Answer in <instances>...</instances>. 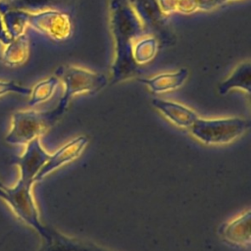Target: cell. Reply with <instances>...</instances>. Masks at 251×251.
I'll use <instances>...</instances> for the list:
<instances>
[{
	"label": "cell",
	"instance_id": "ac0fdd59",
	"mask_svg": "<svg viewBox=\"0 0 251 251\" xmlns=\"http://www.w3.org/2000/svg\"><path fill=\"white\" fill-rule=\"evenodd\" d=\"M59 83L60 79L57 75H51L37 82L30 90L28 105L33 107L49 100L53 96Z\"/></svg>",
	"mask_w": 251,
	"mask_h": 251
},
{
	"label": "cell",
	"instance_id": "6da1fadb",
	"mask_svg": "<svg viewBox=\"0 0 251 251\" xmlns=\"http://www.w3.org/2000/svg\"><path fill=\"white\" fill-rule=\"evenodd\" d=\"M49 156L50 154L42 147L39 137L28 142L25 152L13 161L20 169V178L14 186H5L6 197L4 199L15 215L34 228L44 239L49 235V228L40 222L31 187L35 182V176Z\"/></svg>",
	"mask_w": 251,
	"mask_h": 251
},
{
	"label": "cell",
	"instance_id": "3957f363",
	"mask_svg": "<svg viewBox=\"0 0 251 251\" xmlns=\"http://www.w3.org/2000/svg\"><path fill=\"white\" fill-rule=\"evenodd\" d=\"M64 84V95L55 108L62 116L68 108L70 100L77 94H94L103 89L109 82L101 73L93 72L78 66L67 65L57 69L56 75Z\"/></svg>",
	"mask_w": 251,
	"mask_h": 251
},
{
	"label": "cell",
	"instance_id": "44dd1931",
	"mask_svg": "<svg viewBox=\"0 0 251 251\" xmlns=\"http://www.w3.org/2000/svg\"><path fill=\"white\" fill-rule=\"evenodd\" d=\"M177 1L178 0H158L159 6L162 10V12L169 16L177 10Z\"/></svg>",
	"mask_w": 251,
	"mask_h": 251
},
{
	"label": "cell",
	"instance_id": "603a6c76",
	"mask_svg": "<svg viewBox=\"0 0 251 251\" xmlns=\"http://www.w3.org/2000/svg\"><path fill=\"white\" fill-rule=\"evenodd\" d=\"M6 197V192H5V185L3 183H0V199L4 201Z\"/></svg>",
	"mask_w": 251,
	"mask_h": 251
},
{
	"label": "cell",
	"instance_id": "e0dca14e",
	"mask_svg": "<svg viewBox=\"0 0 251 251\" xmlns=\"http://www.w3.org/2000/svg\"><path fill=\"white\" fill-rule=\"evenodd\" d=\"M1 15L5 29L11 39L25 33V29L28 26V12L8 10Z\"/></svg>",
	"mask_w": 251,
	"mask_h": 251
},
{
	"label": "cell",
	"instance_id": "cb8c5ba5",
	"mask_svg": "<svg viewBox=\"0 0 251 251\" xmlns=\"http://www.w3.org/2000/svg\"><path fill=\"white\" fill-rule=\"evenodd\" d=\"M0 183H1V182H0Z\"/></svg>",
	"mask_w": 251,
	"mask_h": 251
},
{
	"label": "cell",
	"instance_id": "ba28073f",
	"mask_svg": "<svg viewBox=\"0 0 251 251\" xmlns=\"http://www.w3.org/2000/svg\"><path fill=\"white\" fill-rule=\"evenodd\" d=\"M250 220L251 213L246 210L233 220L223 224L219 228L221 238L232 246L248 247L251 242Z\"/></svg>",
	"mask_w": 251,
	"mask_h": 251
},
{
	"label": "cell",
	"instance_id": "8992f818",
	"mask_svg": "<svg viewBox=\"0 0 251 251\" xmlns=\"http://www.w3.org/2000/svg\"><path fill=\"white\" fill-rule=\"evenodd\" d=\"M28 26H31L55 41H64L72 33L70 16L57 9L28 13Z\"/></svg>",
	"mask_w": 251,
	"mask_h": 251
},
{
	"label": "cell",
	"instance_id": "ffe728a7",
	"mask_svg": "<svg viewBox=\"0 0 251 251\" xmlns=\"http://www.w3.org/2000/svg\"><path fill=\"white\" fill-rule=\"evenodd\" d=\"M192 1L195 5L196 11H211L228 2V0H192Z\"/></svg>",
	"mask_w": 251,
	"mask_h": 251
},
{
	"label": "cell",
	"instance_id": "5b68a950",
	"mask_svg": "<svg viewBox=\"0 0 251 251\" xmlns=\"http://www.w3.org/2000/svg\"><path fill=\"white\" fill-rule=\"evenodd\" d=\"M249 127L250 122L248 120L237 117L220 119L198 118L190 126L193 136L203 143L210 145L229 143L244 134Z\"/></svg>",
	"mask_w": 251,
	"mask_h": 251
},
{
	"label": "cell",
	"instance_id": "d6986e66",
	"mask_svg": "<svg viewBox=\"0 0 251 251\" xmlns=\"http://www.w3.org/2000/svg\"><path fill=\"white\" fill-rule=\"evenodd\" d=\"M30 88L25 87L22 84L17 83L13 80H1L0 79V97L9 93L21 94V95H29Z\"/></svg>",
	"mask_w": 251,
	"mask_h": 251
},
{
	"label": "cell",
	"instance_id": "7402d4cb",
	"mask_svg": "<svg viewBox=\"0 0 251 251\" xmlns=\"http://www.w3.org/2000/svg\"><path fill=\"white\" fill-rule=\"evenodd\" d=\"M11 40H12L11 37L8 35V33L5 29L4 23H3V20H2V15L0 14V45H6Z\"/></svg>",
	"mask_w": 251,
	"mask_h": 251
},
{
	"label": "cell",
	"instance_id": "2e32d148",
	"mask_svg": "<svg viewBox=\"0 0 251 251\" xmlns=\"http://www.w3.org/2000/svg\"><path fill=\"white\" fill-rule=\"evenodd\" d=\"M159 51V40L155 36H146L135 40L132 46V58L136 65L151 62Z\"/></svg>",
	"mask_w": 251,
	"mask_h": 251
},
{
	"label": "cell",
	"instance_id": "8fae6325",
	"mask_svg": "<svg viewBox=\"0 0 251 251\" xmlns=\"http://www.w3.org/2000/svg\"><path fill=\"white\" fill-rule=\"evenodd\" d=\"M128 2L144 28L160 30L164 26L166 15L162 12L158 0H128Z\"/></svg>",
	"mask_w": 251,
	"mask_h": 251
},
{
	"label": "cell",
	"instance_id": "52a82bcc",
	"mask_svg": "<svg viewBox=\"0 0 251 251\" xmlns=\"http://www.w3.org/2000/svg\"><path fill=\"white\" fill-rule=\"evenodd\" d=\"M88 139L85 136H77L64 144L54 154H50L46 163L41 167V169L35 176L34 181L36 182L42 180L48 174H50L54 170L58 169L64 164H67L76 159L85 148Z\"/></svg>",
	"mask_w": 251,
	"mask_h": 251
},
{
	"label": "cell",
	"instance_id": "7a4b0ae2",
	"mask_svg": "<svg viewBox=\"0 0 251 251\" xmlns=\"http://www.w3.org/2000/svg\"><path fill=\"white\" fill-rule=\"evenodd\" d=\"M110 28L114 39V60L111 84L133 77L137 65L132 58V46L144 31V26L128 0H110Z\"/></svg>",
	"mask_w": 251,
	"mask_h": 251
},
{
	"label": "cell",
	"instance_id": "7c38bea8",
	"mask_svg": "<svg viewBox=\"0 0 251 251\" xmlns=\"http://www.w3.org/2000/svg\"><path fill=\"white\" fill-rule=\"evenodd\" d=\"M44 251H110L94 243L83 241L61 234L55 230L49 231Z\"/></svg>",
	"mask_w": 251,
	"mask_h": 251
},
{
	"label": "cell",
	"instance_id": "9a60e30c",
	"mask_svg": "<svg viewBox=\"0 0 251 251\" xmlns=\"http://www.w3.org/2000/svg\"><path fill=\"white\" fill-rule=\"evenodd\" d=\"M65 0H0V14L8 10H22L35 13L47 9H55Z\"/></svg>",
	"mask_w": 251,
	"mask_h": 251
},
{
	"label": "cell",
	"instance_id": "30bf717a",
	"mask_svg": "<svg viewBox=\"0 0 251 251\" xmlns=\"http://www.w3.org/2000/svg\"><path fill=\"white\" fill-rule=\"evenodd\" d=\"M188 76V70L181 68L176 72L162 73L151 77H140L137 80L146 85L152 93L159 94L180 87Z\"/></svg>",
	"mask_w": 251,
	"mask_h": 251
},
{
	"label": "cell",
	"instance_id": "277c9868",
	"mask_svg": "<svg viewBox=\"0 0 251 251\" xmlns=\"http://www.w3.org/2000/svg\"><path fill=\"white\" fill-rule=\"evenodd\" d=\"M61 117L62 115L56 109L44 112L17 111L13 114L12 126L5 136V141L11 145H26L46 132Z\"/></svg>",
	"mask_w": 251,
	"mask_h": 251
},
{
	"label": "cell",
	"instance_id": "9c48e42d",
	"mask_svg": "<svg viewBox=\"0 0 251 251\" xmlns=\"http://www.w3.org/2000/svg\"><path fill=\"white\" fill-rule=\"evenodd\" d=\"M151 103L167 119L180 127H190L199 118L192 109L175 101L154 98Z\"/></svg>",
	"mask_w": 251,
	"mask_h": 251
},
{
	"label": "cell",
	"instance_id": "5bb4252c",
	"mask_svg": "<svg viewBox=\"0 0 251 251\" xmlns=\"http://www.w3.org/2000/svg\"><path fill=\"white\" fill-rule=\"evenodd\" d=\"M2 52L3 62L11 67H17L25 64L29 56V39L25 33L19 37L13 38L4 45Z\"/></svg>",
	"mask_w": 251,
	"mask_h": 251
},
{
	"label": "cell",
	"instance_id": "4fadbf2b",
	"mask_svg": "<svg viewBox=\"0 0 251 251\" xmlns=\"http://www.w3.org/2000/svg\"><path fill=\"white\" fill-rule=\"evenodd\" d=\"M233 89H240L250 94L251 91V64L250 61L239 63L230 75L218 87L221 95H226Z\"/></svg>",
	"mask_w": 251,
	"mask_h": 251
}]
</instances>
